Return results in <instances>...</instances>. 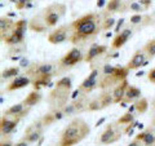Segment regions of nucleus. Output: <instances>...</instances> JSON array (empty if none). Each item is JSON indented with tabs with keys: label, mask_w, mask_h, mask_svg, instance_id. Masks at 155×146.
<instances>
[{
	"label": "nucleus",
	"mask_w": 155,
	"mask_h": 146,
	"mask_svg": "<svg viewBox=\"0 0 155 146\" xmlns=\"http://www.w3.org/2000/svg\"><path fill=\"white\" fill-rule=\"evenodd\" d=\"M122 127L123 125L119 124L118 121L109 123L106 125V128L101 132L100 137L97 138V144L100 146H106V145H111V144L118 142L124 133V128H122Z\"/></svg>",
	"instance_id": "7"
},
{
	"label": "nucleus",
	"mask_w": 155,
	"mask_h": 146,
	"mask_svg": "<svg viewBox=\"0 0 155 146\" xmlns=\"http://www.w3.org/2000/svg\"><path fill=\"white\" fill-rule=\"evenodd\" d=\"M16 2V9L21 11V9H26L28 4H31L34 0H14Z\"/></svg>",
	"instance_id": "33"
},
{
	"label": "nucleus",
	"mask_w": 155,
	"mask_h": 146,
	"mask_svg": "<svg viewBox=\"0 0 155 146\" xmlns=\"http://www.w3.org/2000/svg\"><path fill=\"white\" fill-rule=\"evenodd\" d=\"M147 58V55L146 52H145L143 49H140L134 53V55L132 56V58L128 61L127 64V67L129 70H138L141 69V67H143V62L146 61Z\"/></svg>",
	"instance_id": "19"
},
{
	"label": "nucleus",
	"mask_w": 155,
	"mask_h": 146,
	"mask_svg": "<svg viewBox=\"0 0 155 146\" xmlns=\"http://www.w3.org/2000/svg\"><path fill=\"white\" fill-rule=\"evenodd\" d=\"M116 25V21L114 18H105L104 19V23H102V30H105V31H107V30H110L113 26H115Z\"/></svg>",
	"instance_id": "32"
},
{
	"label": "nucleus",
	"mask_w": 155,
	"mask_h": 146,
	"mask_svg": "<svg viewBox=\"0 0 155 146\" xmlns=\"http://www.w3.org/2000/svg\"><path fill=\"white\" fill-rule=\"evenodd\" d=\"M154 146H155V145H154Z\"/></svg>",
	"instance_id": "44"
},
{
	"label": "nucleus",
	"mask_w": 155,
	"mask_h": 146,
	"mask_svg": "<svg viewBox=\"0 0 155 146\" xmlns=\"http://www.w3.org/2000/svg\"><path fill=\"white\" fill-rule=\"evenodd\" d=\"M72 78L64 76L58 79L53 87V89L47 96V102L49 105V110L62 109L71 100L72 93Z\"/></svg>",
	"instance_id": "5"
},
{
	"label": "nucleus",
	"mask_w": 155,
	"mask_h": 146,
	"mask_svg": "<svg viewBox=\"0 0 155 146\" xmlns=\"http://www.w3.org/2000/svg\"><path fill=\"white\" fill-rule=\"evenodd\" d=\"M19 121H21V119L3 114L2 119H0V133H2V138L9 137L17 129V125Z\"/></svg>",
	"instance_id": "14"
},
{
	"label": "nucleus",
	"mask_w": 155,
	"mask_h": 146,
	"mask_svg": "<svg viewBox=\"0 0 155 146\" xmlns=\"http://www.w3.org/2000/svg\"><path fill=\"white\" fill-rule=\"evenodd\" d=\"M41 100H43V95L40 93V91L34 89V91H31L30 93H28V95L25 97L23 102L26 104V106H28V108L32 109L34 106H36L38 104H40Z\"/></svg>",
	"instance_id": "25"
},
{
	"label": "nucleus",
	"mask_w": 155,
	"mask_h": 146,
	"mask_svg": "<svg viewBox=\"0 0 155 146\" xmlns=\"http://www.w3.org/2000/svg\"><path fill=\"white\" fill-rule=\"evenodd\" d=\"M31 111V108H28V106H26V104L23 101L18 102V104H14L12 105L11 108H8L7 110L3 111L4 115H8V116H14V118H18V119H23L26 118V116L28 115V113Z\"/></svg>",
	"instance_id": "15"
},
{
	"label": "nucleus",
	"mask_w": 155,
	"mask_h": 146,
	"mask_svg": "<svg viewBox=\"0 0 155 146\" xmlns=\"http://www.w3.org/2000/svg\"><path fill=\"white\" fill-rule=\"evenodd\" d=\"M124 22H125L124 18H120V19H118V21H116V25H115V28H114V32H115V34H118L119 31H122V30H120V27L124 25Z\"/></svg>",
	"instance_id": "36"
},
{
	"label": "nucleus",
	"mask_w": 155,
	"mask_h": 146,
	"mask_svg": "<svg viewBox=\"0 0 155 146\" xmlns=\"http://www.w3.org/2000/svg\"><path fill=\"white\" fill-rule=\"evenodd\" d=\"M100 75H101V69L96 67L91 71V74L85 78V79L80 83V85L78 88L80 89L81 93L84 95H88L91 92H93L96 88H98V84H100Z\"/></svg>",
	"instance_id": "13"
},
{
	"label": "nucleus",
	"mask_w": 155,
	"mask_h": 146,
	"mask_svg": "<svg viewBox=\"0 0 155 146\" xmlns=\"http://www.w3.org/2000/svg\"><path fill=\"white\" fill-rule=\"evenodd\" d=\"M27 28H28V21H26L25 18L18 19V21H16V25H14L12 32L2 41L4 44H7L8 47L25 43V36H26Z\"/></svg>",
	"instance_id": "8"
},
{
	"label": "nucleus",
	"mask_w": 155,
	"mask_h": 146,
	"mask_svg": "<svg viewBox=\"0 0 155 146\" xmlns=\"http://www.w3.org/2000/svg\"><path fill=\"white\" fill-rule=\"evenodd\" d=\"M127 146H143V144H142V141H140V140H137V138H133L130 142H128V145Z\"/></svg>",
	"instance_id": "39"
},
{
	"label": "nucleus",
	"mask_w": 155,
	"mask_h": 146,
	"mask_svg": "<svg viewBox=\"0 0 155 146\" xmlns=\"http://www.w3.org/2000/svg\"><path fill=\"white\" fill-rule=\"evenodd\" d=\"M19 74H21V66H12L2 71V79L3 80L14 79V78L19 76Z\"/></svg>",
	"instance_id": "26"
},
{
	"label": "nucleus",
	"mask_w": 155,
	"mask_h": 146,
	"mask_svg": "<svg viewBox=\"0 0 155 146\" xmlns=\"http://www.w3.org/2000/svg\"><path fill=\"white\" fill-rule=\"evenodd\" d=\"M64 118H66L64 110L62 109H54V110H49L45 115H43L41 120H43V123H44L45 127H49V125L54 124L56 121L62 120Z\"/></svg>",
	"instance_id": "18"
},
{
	"label": "nucleus",
	"mask_w": 155,
	"mask_h": 146,
	"mask_svg": "<svg viewBox=\"0 0 155 146\" xmlns=\"http://www.w3.org/2000/svg\"><path fill=\"white\" fill-rule=\"evenodd\" d=\"M129 83H128V79L123 80L122 83H119L118 85L114 87L113 89V97H114V104H120L124 97H125V92H127V88H128Z\"/></svg>",
	"instance_id": "22"
},
{
	"label": "nucleus",
	"mask_w": 155,
	"mask_h": 146,
	"mask_svg": "<svg viewBox=\"0 0 155 146\" xmlns=\"http://www.w3.org/2000/svg\"><path fill=\"white\" fill-rule=\"evenodd\" d=\"M147 79H149L150 81H151V83H154V84H155V67H154V69H151V70H150V71L147 72Z\"/></svg>",
	"instance_id": "38"
},
{
	"label": "nucleus",
	"mask_w": 155,
	"mask_h": 146,
	"mask_svg": "<svg viewBox=\"0 0 155 146\" xmlns=\"http://www.w3.org/2000/svg\"><path fill=\"white\" fill-rule=\"evenodd\" d=\"M91 133L89 124L83 118H76L72 119L70 123H67L66 127L62 129L60 133L57 146H74L80 144L84 138L88 137Z\"/></svg>",
	"instance_id": "4"
},
{
	"label": "nucleus",
	"mask_w": 155,
	"mask_h": 146,
	"mask_svg": "<svg viewBox=\"0 0 155 146\" xmlns=\"http://www.w3.org/2000/svg\"><path fill=\"white\" fill-rule=\"evenodd\" d=\"M129 4L125 0H109V3L106 4V13H123L129 9Z\"/></svg>",
	"instance_id": "21"
},
{
	"label": "nucleus",
	"mask_w": 155,
	"mask_h": 146,
	"mask_svg": "<svg viewBox=\"0 0 155 146\" xmlns=\"http://www.w3.org/2000/svg\"><path fill=\"white\" fill-rule=\"evenodd\" d=\"M114 104L113 92L110 89H101V93L89 101L88 111H102Z\"/></svg>",
	"instance_id": "9"
},
{
	"label": "nucleus",
	"mask_w": 155,
	"mask_h": 146,
	"mask_svg": "<svg viewBox=\"0 0 155 146\" xmlns=\"http://www.w3.org/2000/svg\"><path fill=\"white\" fill-rule=\"evenodd\" d=\"M142 21H143V17L141 16V13H136L129 18V22L132 23V25H138V23H141Z\"/></svg>",
	"instance_id": "34"
},
{
	"label": "nucleus",
	"mask_w": 155,
	"mask_h": 146,
	"mask_svg": "<svg viewBox=\"0 0 155 146\" xmlns=\"http://www.w3.org/2000/svg\"><path fill=\"white\" fill-rule=\"evenodd\" d=\"M67 8L64 3H52L36 13L28 22V28L35 32H44L56 27L65 17Z\"/></svg>",
	"instance_id": "2"
},
{
	"label": "nucleus",
	"mask_w": 155,
	"mask_h": 146,
	"mask_svg": "<svg viewBox=\"0 0 155 146\" xmlns=\"http://www.w3.org/2000/svg\"><path fill=\"white\" fill-rule=\"evenodd\" d=\"M142 49L146 52V55L149 58H154L155 57V38L150 39V40L143 45Z\"/></svg>",
	"instance_id": "30"
},
{
	"label": "nucleus",
	"mask_w": 155,
	"mask_h": 146,
	"mask_svg": "<svg viewBox=\"0 0 155 146\" xmlns=\"http://www.w3.org/2000/svg\"><path fill=\"white\" fill-rule=\"evenodd\" d=\"M84 55L83 51L78 47H74L66 53V55L58 61V71L60 70H66L70 67H74L75 65L80 64L81 61H84Z\"/></svg>",
	"instance_id": "10"
},
{
	"label": "nucleus",
	"mask_w": 155,
	"mask_h": 146,
	"mask_svg": "<svg viewBox=\"0 0 155 146\" xmlns=\"http://www.w3.org/2000/svg\"><path fill=\"white\" fill-rule=\"evenodd\" d=\"M27 49V45L25 43H21V44H16V45H11L9 47V58L11 57H14V56H22L23 53L26 52Z\"/></svg>",
	"instance_id": "27"
},
{
	"label": "nucleus",
	"mask_w": 155,
	"mask_h": 146,
	"mask_svg": "<svg viewBox=\"0 0 155 146\" xmlns=\"http://www.w3.org/2000/svg\"><path fill=\"white\" fill-rule=\"evenodd\" d=\"M30 145H31V144L28 142L27 140L23 138V137H21V138H19V140L17 141L16 144H14V146H30Z\"/></svg>",
	"instance_id": "37"
},
{
	"label": "nucleus",
	"mask_w": 155,
	"mask_h": 146,
	"mask_svg": "<svg viewBox=\"0 0 155 146\" xmlns=\"http://www.w3.org/2000/svg\"><path fill=\"white\" fill-rule=\"evenodd\" d=\"M105 120H106V118H105V116H104V118H101L100 120H97V123H96V127H100V125H101V124H102V123H104V121H105Z\"/></svg>",
	"instance_id": "42"
},
{
	"label": "nucleus",
	"mask_w": 155,
	"mask_h": 146,
	"mask_svg": "<svg viewBox=\"0 0 155 146\" xmlns=\"http://www.w3.org/2000/svg\"><path fill=\"white\" fill-rule=\"evenodd\" d=\"M45 128L47 127L44 125V123H43L41 118H39L38 120H35L30 125H27L25 132H23L22 137L25 140H27L31 145L32 144H38L39 140H40L41 137H44V129Z\"/></svg>",
	"instance_id": "11"
},
{
	"label": "nucleus",
	"mask_w": 155,
	"mask_h": 146,
	"mask_svg": "<svg viewBox=\"0 0 155 146\" xmlns=\"http://www.w3.org/2000/svg\"><path fill=\"white\" fill-rule=\"evenodd\" d=\"M0 146H14V142L11 140H2V142H0Z\"/></svg>",
	"instance_id": "40"
},
{
	"label": "nucleus",
	"mask_w": 155,
	"mask_h": 146,
	"mask_svg": "<svg viewBox=\"0 0 155 146\" xmlns=\"http://www.w3.org/2000/svg\"><path fill=\"white\" fill-rule=\"evenodd\" d=\"M132 35H133L132 28H129V27L123 28L120 32L115 34L113 41H111V48H113V49H120L124 44H127V41L132 38Z\"/></svg>",
	"instance_id": "16"
},
{
	"label": "nucleus",
	"mask_w": 155,
	"mask_h": 146,
	"mask_svg": "<svg viewBox=\"0 0 155 146\" xmlns=\"http://www.w3.org/2000/svg\"><path fill=\"white\" fill-rule=\"evenodd\" d=\"M104 4H105V0H98L97 2V7L101 8V7H104Z\"/></svg>",
	"instance_id": "43"
},
{
	"label": "nucleus",
	"mask_w": 155,
	"mask_h": 146,
	"mask_svg": "<svg viewBox=\"0 0 155 146\" xmlns=\"http://www.w3.org/2000/svg\"><path fill=\"white\" fill-rule=\"evenodd\" d=\"M134 118H136V114H134V113H130V111L127 110V113L123 114L116 121H118L119 124H122V125H128V124H130V123H133Z\"/></svg>",
	"instance_id": "29"
},
{
	"label": "nucleus",
	"mask_w": 155,
	"mask_h": 146,
	"mask_svg": "<svg viewBox=\"0 0 155 146\" xmlns=\"http://www.w3.org/2000/svg\"><path fill=\"white\" fill-rule=\"evenodd\" d=\"M14 25H16V21H13L12 18L4 16L0 18V36H2V40H4L12 32Z\"/></svg>",
	"instance_id": "23"
},
{
	"label": "nucleus",
	"mask_w": 155,
	"mask_h": 146,
	"mask_svg": "<svg viewBox=\"0 0 155 146\" xmlns=\"http://www.w3.org/2000/svg\"><path fill=\"white\" fill-rule=\"evenodd\" d=\"M134 108H136V113L137 114H143L146 113L147 109H149V101L146 98H143V97H141L140 100L134 101Z\"/></svg>",
	"instance_id": "28"
},
{
	"label": "nucleus",
	"mask_w": 155,
	"mask_h": 146,
	"mask_svg": "<svg viewBox=\"0 0 155 146\" xmlns=\"http://www.w3.org/2000/svg\"><path fill=\"white\" fill-rule=\"evenodd\" d=\"M109 47L105 45V44H98V43H93L91 44V47L88 48V51L85 53V57H84V61L85 62H92L93 60H96L97 57L100 56H104L106 52H107Z\"/></svg>",
	"instance_id": "17"
},
{
	"label": "nucleus",
	"mask_w": 155,
	"mask_h": 146,
	"mask_svg": "<svg viewBox=\"0 0 155 146\" xmlns=\"http://www.w3.org/2000/svg\"><path fill=\"white\" fill-rule=\"evenodd\" d=\"M128 11L133 12V13H143V12H146V8H145L140 2H132L129 4Z\"/></svg>",
	"instance_id": "31"
},
{
	"label": "nucleus",
	"mask_w": 155,
	"mask_h": 146,
	"mask_svg": "<svg viewBox=\"0 0 155 146\" xmlns=\"http://www.w3.org/2000/svg\"><path fill=\"white\" fill-rule=\"evenodd\" d=\"M58 64L54 62H32L26 69L25 75H27L32 81L34 89L40 91L51 84L52 78L58 74Z\"/></svg>",
	"instance_id": "3"
},
{
	"label": "nucleus",
	"mask_w": 155,
	"mask_h": 146,
	"mask_svg": "<svg viewBox=\"0 0 155 146\" xmlns=\"http://www.w3.org/2000/svg\"><path fill=\"white\" fill-rule=\"evenodd\" d=\"M142 97V92L138 87L134 85H128L127 92H125V97H124V102L125 104H132V102L140 100Z\"/></svg>",
	"instance_id": "24"
},
{
	"label": "nucleus",
	"mask_w": 155,
	"mask_h": 146,
	"mask_svg": "<svg viewBox=\"0 0 155 146\" xmlns=\"http://www.w3.org/2000/svg\"><path fill=\"white\" fill-rule=\"evenodd\" d=\"M140 3H141L145 8H146V11L150 7H151V0H140Z\"/></svg>",
	"instance_id": "41"
},
{
	"label": "nucleus",
	"mask_w": 155,
	"mask_h": 146,
	"mask_svg": "<svg viewBox=\"0 0 155 146\" xmlns=\"http://www.w3.org/2000/svg\"><path fill=\"white\" fill-rule=\"evenodd\" d=\"M31 64H32V62H30V60H28V58H26V57H22L21 61H19V66L23 67V69H27V67L30 66Z\"/></svg>",
	"instance_id": "35"
},
{
	"label": "nucleus",
	"mask_w": 155,
	"mask_h": 146,
	"mask_svg": "<svg viewBox=\"0 0 155 146\" xmlns=\"http://www.w3.org/2000/svg\"><path fill=\"white\" fill-rule=\"evenodd\" d=\"M70 38H71V23H67V25H61L56 27L48 35V41L53 45H58L62 44V43L70 41Z\"/></svg>",
	"instance_id": "12"
},
{
	"label": "nucleus",
	"mask_w": 155,
	"mask_h": 146,
	"mask_svg": "<svg viewBox=\"0 0 155 146\" xmlns=\"http://www.w3.org/2000/svg\"><path fill=\"white\" fill-rule=\"evenodd\" d=\"M129 69L127 66H116V69L111 74H101L100 75V89H110L118 85L119 83L125 80L129 75Z\"/></svg>",
	"instance_id": "6"
},
{
	"label": "nucleus",
	"mask_w": 155,
	"mask_h": 146,
	"mask_svg": "<svg viewBox=\"0 0 155 146\" xmlns=\"http://www.w3.org/2000/svg\"><path fill=\"white\" fill-rule=\"evenodd\" d=\"M30 84H32V81L27 75H19L17 78H14V79H12V81L7 85V91L8 92L18 91V89L26 88V87H28Z\"/></svg>",
	"instance_id": "20"
},
{
	"label": "nucleus",
	"mask_w": 155,
	"mask_h": 146,
	"mask_svg": "<svg viewBox=\"0 0 155 146\" xmlns=\"http://www.w3.org/2000/svg\"><path fill=\"white\" fill-rule=\"evenodd\" d=\"M104 19L98 13H87L71 22V38L72 44H84L98 35L102 30Z\"/></svg>",
	"instance_id": "1"
}]
</instances>
